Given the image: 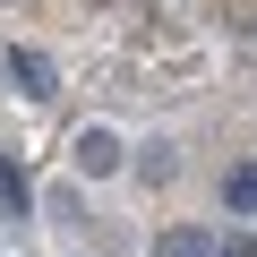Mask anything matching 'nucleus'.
<instances>
[{
    "instance_id": "1",
    "label": "nucleus",
    "mask_w": 257,
    "mask_h": 257,
    "mask_svg": "<svg viewBox=\"0 0 257 257\" xmlns=\"http://www.w3.org/2000/svg\"><path fill=\"white\" fill-rule=\"evenodd\" d=\"M69 155H77L86 180H111V172H120V138H111V128H77V146H69Z\"/></svg>"
},
{
    "instance_id": "2",
    "label": "nucleus",
    "mask_w": 257,
    "mask_h": 257,
    "mask_svg": "<svg viewBox=\"0 0 257 257\" xmlns=\"http://www.w3.org/2000/svg\"><path fill=\"white\" fill-rule=\"evenodd\" d=\"M155 257H223V248H214V231H197V223H172V231L155 240Z\"/></svg>"
},
{
    "instance_id": "3",
    "label": "nucleus",
    "mask_w": 257,
    "mask_h": 257,
    "mask_svg": "<svg viewBox=\"0 0 257 257\" xmlns=\"http://www.w3.org/2000/svg\"><path fill=\"white\" fill-rule=\"evenodd\" d=\"M9 77H18L26 94H52V60H43V52H26V43L9 52Z\"/></svg>"
},
{
    "instance_id": "4",
    "label": "nucleus",
    "mask_w": 257,
    "mask_h": 257,
    "mask_svg": "<svg viewBox=\"0 0 257 257\" xmlns=\"http://www.w3.org/2000/svg\"><path fill=\"white\" fill-rule=\"evenodd\" d=\"M26 197H35V189H26V172H18V155H0V206L26 214Z\"/></svg>"
},
{
    "instance_id": "5",
    "label": "nucleus",
    "mask_w": 257,
    "mask_h": 257,
    "mask_svg": "<svg viewBox=\"0 0 257 257\" xmlns=\"http://www.w3.org/2000/svg\"><path fill=\"white\" fill-rule=\"evenodd\" d=\"M223 197H231V206H240V214H248V206H257V163H240V172H231V180H223Z\"/></svg>"
}]
</instances>
